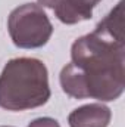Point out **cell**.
<instances>
[{"mask_svg": "<svg viewBox=\"0 0 125 127\" xmlns=\"http://www.w3.org/2000/svg\"><path fill=\"white\" fill-rule=\"evenodd\" d=\"M72 61L61 71L62 90L75 99L110 102L125 89L124 0H121L90 34L71 47Z\"/></svg>", "mask_w": 125, "mask_h": 127, "instance_id": "obj_1", "label": "cell"}, {"mask_svg": "<svg viewBox=\"0 0 125 127\" xmlns=\"http://www.w3.org/2000/svg\"><path fill=\"white\" fill-rule=\"evenodd\" d=\"M49 72L35 58H15L0 74V108L25 111L43 106L50 99Z\"/></svg>", "mask_w": 125, "mask_h": 127, "instance_id": "obj_2", "label": "cell"}, {"mask_svg": "<svg viewBox=\"0 0 125 127\" xmlns=\"http://www.w3.org/2000/svg\"><path fill=\"white\" fill-rule=\"evenodd\" d=\"M7 30L16 47L38 49L50 40L53 25L41 6L25 3L10 12Z\"/></svg>", "mask_w": 125, "mask_h": 127, "instance_id": "obj_3", "label": "cell"}, {"mask_svg": "<svg viewBox=\"0 0 125 127\" xmlns=\"http://www.w3.org/2000/svg\"><path fill=\"white\" fill-rule=\"evenodd\" d=\"M100 1L102 0H38L41 6L52 9L56 18L66 25L91 19L93 9Z\"/></svg>", "mask_w": 125, "mask_h": 127, "instance_id": "obj_4", "label": "cell"}, {"mask_svg": "<svg viewBox=\"0 0 125 127\" xmlns=\"http://www.w3.org/2000/svg\"><path fill=\"white\" fill-rule=\"evenodd\" d=\"M112 118V112L106 105L88 103L74 109L69 117V127H107Z\"/></svg>", "mask_w": 125, "mask_h": 127, "instance_id": "obj_5", "label": "cell"}, {"mask_svg": "<svg viewBox=\"0 0 125 127\" xmlns=\"http://www.w3.org/2000/svg\"><path fill=\"white\" fill-rule=\"evenodd\" d=\"M28 127H61L59 123L55 118L50 117H41V118H35L28 124Z\"/></svg>", "mask_w": 125, "mask_h": 127, "instance_id": "obj_6", "label": "cell"}, {"mask_svg": "<svg viewBox=\"0 0 125 127\" xmlns=\"http://www.w3.org/2000/svg\"><path fill=\"white\" fill-rule=\"evenodd\" d=\"M1 127H10V126H1Z\"/></svg>", "mask_w": 125, "mask_h": 127, "instance_id": "obj_7", "label": "cell"}]
</instances>
